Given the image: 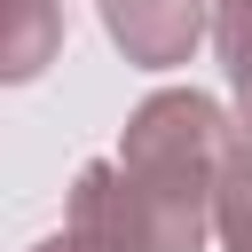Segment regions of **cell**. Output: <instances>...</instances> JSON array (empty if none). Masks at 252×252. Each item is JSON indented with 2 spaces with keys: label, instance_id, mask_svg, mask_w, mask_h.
<instances>
[{
  "label": "cell",
  "instance_id": "5b68a950",
  "mask_svg": "<svg viewBox=\"0 0 252 252\" xmlns=\"http://www.w3.org/2000/svg\"><path fill=\"white\" fill-rule=\"evenodd\" d=\"M213 236H220V252H252V102H236V134H228V165H220V197H213Z\"/></svg>",
  "mask_w": 252,
  "mask_h": 252
},
{
  "label": "cell",
  "instance_id": "3957f363",
  "mask_svg": "<svg viewBox=\"0 0 252 252\" xmlns=\"http://www.w3.org/2000/svg\"><path fill=\"white\" fill-rule=\"evenodd\" d=\"M94 8L134 71H173L213 39V0H94Z\"/></svg>",
  "mask_w": 252,
  "mask_h": 252
},
{
  "label": "cell",
  "instance_id": "277c9868",
  "mask_svg": "<svg viewBox=\"0 0 252 252\" xmlns=\"http://www.w3.org/2000/svg\"><path fill=\"white\" fill-rule=\"evenodd\" d=\"M0 16H8L0 71L24 87V79H39V71L63 55V0H0Z\"/></svg>",
  "mask_w": 252,
  "mask_h": 252
},
{
  "label": "cell",
  "instance_id": "8992f818",
  "mask_svg": "<svg viewBox=\"0 0 252 252\" xmlns=\"http://www.w3.org/2000/svg\"><path fill=\"white\" fill-rule=\"evenodd\" d=\"M213 55H220L236 102H252V0H213Z\"/></svg>",
  "mask_w": 252,
  "mask_h": 252
},
{
  "label": "cell",
  "instance_id": "52a82bcc",
  "mask_svg": "<svg viewBox=\"0 0 252 252\" xmlns=\"http://www.w3.org/2000/svg\"><path fill=\"white\" fill-rule=\"evenodd\" d=\"M32 252H79V244H71V236H47V244H32Z\"/></svg>",
  "mask_w": 252,
  "mask_h": 252
},
{
  "label": "cell",
  "instance_id": "7a4b0ae2",
  "mask_svg": "<svg viewBox=\"0 0 252 252\" xmlns=\"http://www.w3.org/2000/svg\"><path fill=\"white\" fill-rule=\"evenodd\" d=\"M63 236L79 252H158L150 205L134 189V173L118 158H87L71 173V205H63Z\"/></svg>",
  "mask_w": 252,
  "mask_h": 252
},
{
  "label": "cell",
  "instance_id": "6da1fadb",
  "mask_svg": "<svg viewBox=\"0 0 252 252\" xmlns=\"http://www.w3.org/2000/svg\"><path fill=\"white\" fill-rule=\"evenodd\" d=\"M228 134H236V118L197 87H158V94H142L126 110L118 165L134 173V189L150 205L158 252H205L220 165H228Z\"/></svg>",
  "mask_w": 252,
  "mask_h": 252
}]
</instances>
